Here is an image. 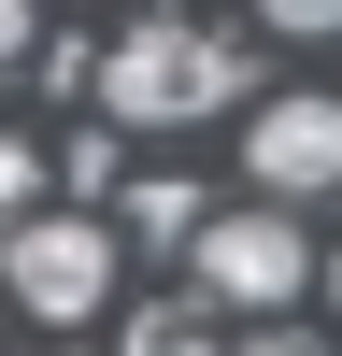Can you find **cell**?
Returning a JSON list of instances; mask_svg holds the SVG:
<instances>
[{
	"instance_id": "cell-1",
	"label": "cell",
	"mask_w": 342,
	"mask_h": 356,
	"mask_svg": "<svg viewBox=\"0 0 342 356\" xmlns=\"http://www.w3.org/2000/svg\"><path fill=\"white\" fill-rule=\"evenodd\" d=\"M243 100V43H214V29H129V43L100 57V114L114 129H200V114Z\"/></svg>"
},
{
	"instance_id": "cell-2",
	"label": "cell",
	"mask_w": 342,
	"mask_h": 356,
	"mask_svg": "<svg viewBox=\"0 0 342 356\" xmlns=\"http://www.w3.org/2000/svg\"><path fill=\"white\" fill-rule=\"evenodd\" d=\"M114 243H129L114 214H28V228H0V285H15L43 328H86V314L114 300Z\"/></svg>"
},
{
	"instance_id": "cell-3",
	"label": "cell",
	"mask_w": 342,
	"mask_h": 356,
	"mask_svg": "<svg viewBox=\"0 0 342 356\" xmlns=\"http://www.w3.org/2000/svg\"><path fill=\"white\" fill-rule=\"evenodd\" d=\"M186 257H200V300H214V314H285V300L314 285V243H300V214H271V200L214 214Z\"/></svg>"
},
{
	"instance_id": "cell-4",
	"label": "cell",
	"mask_w": 342,
	"mask_h": 356,
	"mask_svg": "<svg viewBox=\"0 0 342 356\" xmlns=\"http://www.w3.org/2000/svg\"><path fill=\"white\" fill-rule=\"evenodd\" d=\"M243 171H256V200H328L342 186V100L328 86H285V100H256L243 114Z\"/></svg>"
},
{
	"instance_id": "cell-5",
	"label": "cell",
	"mask_w": 342,
	"mask_h": 356,
	"mask_svg": "<svg viewBox=\"0 0 342 356\" xmlns=\"http://www.w3.org/2000/svg\"><path fill=\"white\" fill-rule=\"evenodd\" d=\"M200 186H129V243H200Z\"/></svg>"
},
{
	"instance_id": "cell-6",
	"label": "cell",
	"mask_w": 342,
	"mask_h": 356,
	"mask_svg": "<svg viewBox=\"0 0 342 356\" xmlns=\"http://www.w3.org/2000/svg\"><path fill=\"white\" fill-rule=\"evenodd\" d=\"M114 356H214V342H200L186 300H157V314H129V342H114Z\"/></svg>"
},
{
	"instance_id": "cell-7",
	"label": "cell",
	"mask_w": 342,
	"mask_h": 356,
	"mask_svg": "<svg viewBox=\"0 0 342 356\" xmlns=\"http://www.w3.org/2000/svg\"><path fill=\"white\" fill-rule=\"evenodd\" d=\"M28 214H43V157L0 129V228H28Z\"/></svg>"
},
{
	"instance_id": "cell-8",
	"label": "cell",
	"mask_w": 342,
	"mask_h": 356,
	"mask_svg": "<svg viewBox=\"0 0 342 356\" xmlns=\"http://www.w3.org/2000/svg\"><path fill=\"white\" fill-rule=\"evenodd\" d=\"M271 29L285 43H342V0H271Z\"/></svg>"
},
{
	"instance_id": "cell-9",
	"label": "cell",
	"mask_w": 342,
	"mask_h": 356,
	"mask_svg": "<svg viewBox=\"0 0 342 356\" xmlns=\"http://www.w3.org/2000/svg\"><path fill=\"white\" fill-rule=\"evenodd\" d=\"M0 72H43V29H28V0H0Z\"/></svg>"
},
{
	"instance_id": "cell-10",
	"label": "cell",
	"mask_w": 342,
	"mask_h": 356,
	"mask_svg": "<svg viewBox=\"0 0 342 356\" xmlns=\"http://www.w3.org/2000/svg\"><path fill=\"white\" fill-rule=\"evenodd\" d=\"M228 356H314V342H271V328H256V342H228Z\"/></svg>"
},
{
	"instance_id": "cell-11",
	"label": "cell",
	"mask_w": 342,
	"mask_h": 356,
	"mask_svg": "<svg viewBox=\"0 0 342 356\" xmlns=\"http://www.w3.org/2000/svg\"><path fill=\"white\" fill-rule=\"evenodd\" d=\"M328 300H342V257H328Z\"/></svg>"
}]
</instances>
